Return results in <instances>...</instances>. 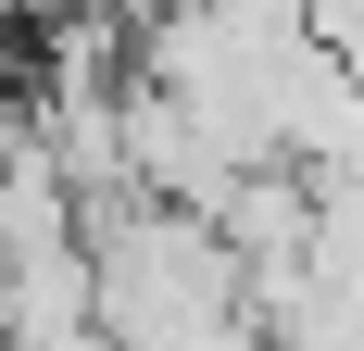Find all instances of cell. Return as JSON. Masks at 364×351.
<instances>
[{
  "mask_svg": "<svg viewBox=\"0 0 364 351\" xmlns=\"http://www.w3.org/2000/svg\"><path fill=\"white\" fill-rule=\"evenodd\" d=\"M88 276H101V339H139V351H214L252 326L239 239L201 201H164V188L88 201Z\"/></svg>",
  "mask_w": 364,
  "mask_h": 351,
  "instance_id": "obj_1",
  "label": "cell"
},
{
  "mask_svg": "<svg viewBox=\"0 0 364 351\" xmlns=\"http://www.w3.org/2000/svg\"><path fill=\"white\" fill-rule=\"evenodd\" d=\"M0 326H13V339H101V276H88V239L0 264Z\"/></svg>",
  "mask_w": 364,
  "mask_h": 351,
  "instance_id": "obj_2",
  "label": "cell"
},
{
  "mask_svg": "<svg viewBox=\"0 0 364 351\" xmlns=\"http://www.w3.org/2000/svg\"><path fill=\"white\" fill-rule=\"evenodd\" d=\"M301 26L327 38L339 63H352V88H364V0H301Z\"/></svg>",
  "mask_w": 364,
  "mask_h": 351,
  "instance_id": "obj_3",
  "label": "cell"
}]
</instances>
